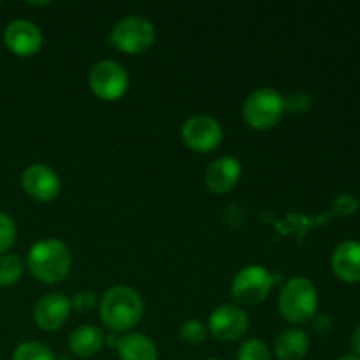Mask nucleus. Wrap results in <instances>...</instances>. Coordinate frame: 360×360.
Returning <instances> with one entry per match:
<instances>
[{
  "instance_id": "4be33fe9",
  "label": "nucleus",
  "mask_w": 360,
  "mask_h": 360,
  "mask_svg": "<svg viewBox=\"0 0 360 360\" xmlns=\"http://www.w3.org/2000/svg\"><path fill=\"white\" fill-rule=\"evenodd\" d=\"M16 241V224L6 213H0V255L7 252Z\"/></svg>"
},
{
  "instance_id": "ddd939ff",
  "label": "nucleus",
  "mask_w": 360,
  "mask_h": 360,
  "mask_svg": "<svg viewBox=\"0 0 360 360\" xmlns=\"http://www.w3.org/2000/svg\"><path fill=\"white\" fill-rule=\"evenodd\" d=\"M241 162L236 157H220L210 164L204 174L206 186L213 193H227L241 178Z\"/></svg>"
},
{
  "instance_id": "39448f33",
  "label": "nucleus",
  "mask_w": 360,
  "mask_h": 360,
  "mask_svg": "<svg viewBox=\"0 0 360 360\" xmlns=\"http://www.w3.org/2000/svg\"><path fill=\"white\" fill-rule=\"evenodd\" d=\"M274 285V276L262 266H246L234 276L231 294L238 304L255 306L266 301Z\"/></svg>"
},
{
  "instance_id": "9d476101",
  "label": "nucleus",
  "mask_w": 360,
  "mask_h": 360,
  "mask_svg": "<svg viewBox=\"0 0 360 360\" xmlns=\"http://www.w3.org/2000/svg\"><path fill=\"white\" fill-rule=\"evenodd\" d=\"M21 185L25 192L39 202H49L56 199L62 188L58 174L44 164H34L25 169L21 176Z\"/></svg>"
},
{
  "instance_id": "412c9836",
  "label": "nucleus",
  "mask_w": 360,
  "mask_h": 360,
  "mask_svg": "<svg viewBox=\"0 0 360 360\" xmlns=\"http://www.w3.org/2000/svg\"><path fill=\"white\" fill-rule=\"evenodd\" d=\"M179 338H181L183 343L197 347V345L206 341L207 329L200 320H188V322L183 323L181 329H179Z\"/></svg>"
},
{
  "instance_id": "6ab92c4d",
  "label": "nucleus",
  "mask_w": 360,
  "mask_h": 360,
  "mask_svg": "<svg viewBox=\"0 0 360 360\" xmlns=\"http://www.w3.org/2000/svg\"><path fill=\"white\" fill-rule=\"evenodd\" d=\"M13 360H56L51 348L39 341H27L14 350Z\"/></svg>"
},
{
  "instance_id": "bb28decb",
  "label": "nucleus",
  "mask_w": 360,
  "mask_h": 360,
  "mask_svg": "<svg viewBox=\"0 0 360 360\" xmlns=\"http://www.w3.org/2000/svg\"><path fill=\"white\" fill-rule=\"evenodd\" d=\"M352 350L355 352L357 357H360V326L355 329V333L352 334Z\"/></svg>"
},
{
  "instance_id": "f8f14e48",
  "label": "nucleus",
  "mask_w": 360,
  "mask_h": 360,
  "mask_svg": "<svg viewBox=\"0 0 360 360\" xmlns=\"http://www.w3.org/2000/svg\"><path fill=\"white\" fill-rule=\"evenodd\" d=\"M70 311V299L60 292H53L39 299L34 308V320L39 329L56 330L69 320Z\"/></svg>"
},
{
  "instance_id": "1a4fd4ad",
  "label": "nucleus",
  "mask_w": 360,
  "mask_h": 360,
  "mask_svg": "<svg viewBox=\"0 0 360 360\" xmlns=\"http://www.w3.org/2000/svg\"><path fill=\"white\" fill-rule=\"evenodd\" d=\"M248 315L236 304H224L210 316V333L220 341H238L248 330Z\"/></svg>"
},
{
  "instance_id": "a211bd4d",
  "label": "nucleus",
  "mask_w": 360,
  "mask_h": 360,
  "mask_svg": "<svg viewBox=\"0 0 360 360\" xmlns=\"http://www.w3.org/2000/svg\"><path fill=\"white\" fill-rule=\"evenodd\" d=\"M23 260L13 253L0 255V287H13L23 276Z\"/></svg>"
},
{
  "instance_id": "f3484780",
  "label": "nucleus",
  "mask_w": 360,
  "mask_h": 360,
  "mask_svg": "<svg viewBox=\"0 0 360 360\" xmlns=\"http://www.w3.org/2000/svg\"><path fill=\"white\" fill-rule=\"evenodd\" d=\"M309 338L301 329H288L278 336L274 354L280 360H302L308 355Z\"/></svg>"
},
{
  "instance_id": "b1692460",
  "label": "nucleus",
  "mask_w": 360,
  "mask_h": 360,
  "mask_svg": "<svg viewBox=\"0 0 360 360\" xmlns=\"http://www.w3.org/2000/svg\"><path fill=\"white\" fill-rule=\"evenodd\" d=\"M333 210L336 214H352L359 210V200L350 193H345L334 200Z\"/></svg>"
},
{
  "instance_id": "423d86ee",
  "label": "nucleus",
  "mask_w": 360,
  "mask_h": 360,
  "mask_svg": "<svg viewBox=\"0 0 360 360\" xmlns=\"http://www.w3.org/2000/svg\"><path fill=\"white\" fill-rule=\"evenodd\" d=\"M108 41L127 55H137L153 44L155 27L143 16H127L115 25Z\"/></svg>"
},
{
  "instance_id": "f03ea898",
  "label": "nucleus",
  "mask_w": 360,
  "mask_h": 360,
  "mask_svg": "<svg viewBox=\"0 0 360 360\" xmlns=\"http://www.w3.org/2000/svg\"><path fill=\"white\" fill-rule=\"evenodd\" d=\"M143 299L130 287H112L101 299V319L115 333L137 326L143 316Z\"/></svg>"
},
{
  "instance_id": "20e7f679",
  "label": "nucleus",
  "mask_w": 360,
  "mask_h": 360,
  "mask_svg": "<svg viewBox=\"0 0 360 360\" xmlns=\"http://www.w3.org/2000/svg\"><path fill=\"white\" fill-rule=\"evenodd\" d=\"M287 112L285 97L274 88H259L245 102L243 116L246 123L255 130L273 129Z\"/></svg>"
},
{
  "instance_id": "4468645a",
  "label": "nucleus",
  "mask_w": 360,
  "mask_h": 360,
  "mask_svg": "<svg viewBox=\"0 0 360 360\" xmlns=\"http://www.w3.org/2000/svg\"><path fill=\"white\" fill-rule=\"evenodd\" d=\"M333 271L347 283L360 281V243L343 241L333 253Z\"/></svg>"
},
{
  "instance_id": "9b49d317",
  "label": "nucleus",
  "mask_w": 360,
  "mask_h": 360,
  "mask_svg": "<svg viewBox=\"0 0 360 360\" xmlns=\"http://www.w3.org/2000/svg\"><path fill=\"white\" fill-rule=\"evenodd\" d=\"M7 49L18 56H32L41 49L42 34L35 23L28 20H16L7 25L4 32Z\"/></svg>"
},
{
  "instance_id": "a878e982",
  "label": "nucleus",
  "mask_w": 360,
  "mask_h": 360,
  "mask_svg": "<svg viewBox=\"0 0 360 360\" xmlns=\"http://www.w3.org/2000/svg\"><path fill=\"white\" fill-rule=\"evenodd\" d=\"M313 327L316 333L320 334H329L334 329V320L329 315H315L313 316Z\"/></svg>"
},
{
  "instance_id": "5701e85b",
  "label": "nucleus",
  "mask_w": 360,
  "mask_h": 360,
  "mask_svg": "<svg viewBox=\"0 0 360 360\" xmlns=\"http://www.w3.org/2000/svg\"><path fill=\"white\" fill-rule=\"evenodd\" d=\"M95 306V294L90 290H79L70 299V308L79 313H88Z\"/></svg>"
},
{
  "instance_id": "c85d7f7f",
  "label": "nucleus",
  "mask_w": 360,
  "mask_h": 360,
  "mask_svg": "<svg viewBox=\"0 0 360 360\" xmlns=\"http://www.w3.org/2000/svg\"><path fill=\"white\" fill-rule=\"evenodd\" d=\"M207 360H221V359H207Z\"/></svg>"
},
{
  "instance_id": "393cba45",
  "label": "nucleus",
  "mask_w": 360,
  "mask_h": 360,
  "mask_svg": "<svg viewBox=\"0 0 360 360\" xmlns=\"http://www.w3.org/2000/svg\"><path fill=\"white\" fill-rule=\"evenodd\" d=\"M285 102H287V111L290 109L295 115H302L311 105V98L306 94H292L290 97H285Z\"/></svg>"
},
{
  "instance_id": "7ed1b4c3",
  "label": "nucleus",
  "mask_w": 360,
  "mask_h": 360,
  "mask_svg": "<svg viewBox=\"0 0 360 360\" xmlns=\"http://www.w3.org/2000/svg\"><path fill=\"white\" fill-rule=\"evenodd\" d=\"M278 308L285 320L292 323H306L313 320L319 308V292L308 278H292L281 290Z\"/></svg>"
},
{
  "instance_id": "6e6552de",
  "label": "nucleus",
  "mask_w": 360,
  "mask_h": 360,
  "mask_svg": "<svg viewBox=\"0 0 360 360\" xmlns=\"http://www.w3.org/2000/svg\"><path fill=\"white\" fill-rule=\"evenodd\" d=\"M183 141L186 146L199 153H207L220 146L224 139L221 125L207 115H195L185 122L181 129Z\"/></svg>"
},
{
  "instance_id": "0eeeda50",
  "label": "nucleus",
  "mask_w": 360,
  "mask_h": 360,
  "mask_svg": "<svg viewBox=\"0 0 360 360\" xmlns=\"http://www.w3.org/2000/svg\"><path fill=\"white\" fill-rule=\"evenodd\" d=\"M88 84L102 101H118L129 90V74L118 62L102 60L90 69Z\"/></svg>"
},
{
  "instance_id": "aec40b11",
  "label": "nucleus",
  "mask_w": 360,
  "mask_h": 360,
  "mask_svg": "<svg viewBox=\"0 0 360 360\" xmlns=\"http://www.w3.org/2000/svg\"><path fill=\"white\" fill-rule=\"evenodd\" d=\"M236 360H271V352L264 341L246 340L239 347Z\"/></svg>"
},
{
  "instance_id": "cd10ccee",
  "label": "nucleus",
  "mask_w": 360,
  "mask_h": 360,
  "mask_svg": "<svg viewBox=\"0 0 360 360\" xmlns=\"http://www.w3.org/2000/svg\"><path fill=\"white\" fill-rule=\"evenodd\" d=\"M338 360H360V357H357V355H343V357H340Z\"/></svg>"
},
{
  "instance_id": "dca6fc26",
  "label": "nucleus",
  "mask_w": 360,
  "mask_h": 360,
  "mask_svg": "<svg viewBox=\"0 0 360 360\" xmlns=\"http://www.w3.org/2000/svg\"><path fill=\"white\" fill-rule=\"evenodd\" d=\"M105 343V334L95 326H81L70 334L69 347L70 352L77 357H94L102 350Z\"/></svg>"
},
{
  "instance_id": "f257e3e1",
  "label": "nucleus",
  "mask_w": 360,
  "mask_h": 360,
  "mask_svg": "<svg viewBox=\"0 0 360 360\" xmlns=\"http://www.w3.org/2000/svg\"><path fill=\"white\" fill-rule=\"evenodd\" d=\"M72 266L69 246L60 239H44L35 243L27 257V267L32 276L46 285H55L65 280Z\"/></svg>"
},
{
  "instance_id": "2eb2a0df",
  "label": "nucleus",
  "mask_w": 360,
  "mask_h": 360,
  "mask_svg": "<svg viewBox=\"0 0 360 360\" xmlns=\"http://www.w3.org/2000/svg\"><path fill=\"white\" fill-rule=\"evenodd\" d=\"M116 350L120 360H158L157 345L151 341V338L139 333L120 338Z\"/></svg>"
}]
</instances>
